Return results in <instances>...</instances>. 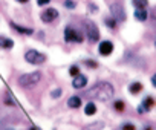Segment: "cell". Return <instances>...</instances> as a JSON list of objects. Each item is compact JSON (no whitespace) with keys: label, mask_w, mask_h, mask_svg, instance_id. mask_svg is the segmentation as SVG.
Returning <instances> with one entry per match:
<instances>
[{"label":"cell","mask_w":156,"mask_h":130,"mask_svg":"<svg viewBox=\"0 0 156 130\" xmlns=\"http://www.w3.org/2000/svg\"><path fill=\"white\" fill-rule=\"evenodd\" d=\"M14 47V41L5 35H0V49H5V51H9Z\"/></svg>","instance_id":"8fae6325"},{"label":"cell","mask_w":156,"mask_h":130,"mask_svg":"<svg viewBox=\"0 0 156 130\" xmlns=\"http://www.w3.org/2000/svg\"><path fill=\"white\" fill-rule=\"evenodd\" d=\"M25 60L29 63V64H44V61H46V55L44 54H41V52H38L37 49H28L26 52H25Z\"/></svg>","instance_id":"3957f363"},{"label":"cell","mask_w":156,"mask_h":130,"mask_svg":"<svg viewBox=\"0 0 156 130\" xmlns=\"http://www.w3.org/2000/svg\"><path fill=\"white\" fill-rule=\"evenodd\" d=\"M9 26H11V29H14V31H17L19 34H22V35H32L34 34V29L32 28H26V26H22V25H19V23H9Z\"/></svg>","instance_id":"30bf717a"},{"label":"cell","mask_w":156,"mask_h":130,"mask_svg":"<svg viewBox=\"0 0 156 130\" xmlns=\"http://www.w3.org/2000/svg\"><path fill=\"white\" fill-rule=\"evenodd\" d=\"M139 106L144 109V112H150V109L154 106V98H153V97H150V95H147V97L142 100V103H141Z\"/></svg>","instance_id":"5bb4252c"},{"label":"cell","mask_w":156,"mask_h":130,"mask_svg":"<svg viewBox=\"0 0 156 130\" xmlns=\"http://www.w3.org/2000/svg\"><path fill=\"white\" fill-rule=\"evenodd\" d=\"M133 16H135V19H136L138 22H145L147 17H148V12H147L145 8H136L135 12H133Z\"/></svg>","instance_id":"4fadbf2b"},{"label":"cell","mask_w":156,"mask_h":130,"mask_svg":"<svg viewBox=\"0 0 156 130\" xmlns=\"http://www.w3.org/2000/svg\"><path fill=\"white\" fill-rule=\"evenodd\" d=\"M28 130H40L38 127H31V128H28Z\"/></svg>","instance_id":"4dcf8cb0"},{"label":"cell","mask_w":156,"mask_h":130,"mask_svg":"<svg viewBox=\"0 0 156 130\" xmlns=\"http://www.w3.org/2000/svg\"><path fill=\"white\" fill-rule=\"evenodd\" d=\"M84 28H86L87 41L89 43H98V40H100V29H98V26L92 20H87V22H84Z\"/></svg>","instance_id":"277c9868"},{"label":"cell","mask_w":156,"mask_h":130,"mask_svg":"<svg viewBox=\"0 0 156 130\" xmlns=\"http://www.w3.org/2000/svg\"><path fill=\"white\" fill-rule=\"evenodd\" d=\"M17 2H19V3H28L29 0H17Z\"/></svg>","instance_id":"f1b7e54d"},{"label":"cell","mask_w":156,"mask_h":130,"mask_svg":"<svg viewBox=\"0 0 156 130\" xmlns=\"http://www.w3.org/2000/svg\"><path fill=\"white\" fill-rule=\"evenodd\" d=\"M113 95H115V89L112 83H107V81H98L86 92L87 98H94L98 101H109L110 98H113Z\"/></svg>","instance_id":"6da1fadb"},{"label":"cell","mask_w":156,"mask_h":130,"mask_svg":"<svg viewBox=\"0 0 156 130\" xmlns=\"http://www.w3.org/2000/svg\"><path fill=\"white\" fill-rule=\"evenodd\" d=\"M154 47H156V40H154Z\"/></svg>","instance_id":"1f68e13d"},{"label":"cell","mask_w":156,"mask_h":130,"mask_svg":"<svg viewBox=\"0 0 156 130\" xmlns=\"http://www.w3.org/2000/svg\"><path fill=\"white\" fill-rule=\"evenodd\" d=\"M110 16L119 23V22H124L126 20V11H124V6L119 3V2H113L110 5Z\"/></svg>","instance_id":"8992f818"},{"label":"cell","mask_w":156,"mask_h":130,"mask_svg":"<svg viewBox=\"0 0 156 130\" xmlns=\"http://www.w3.org/2000/svg\"><path fill=\"white\" fill-rule=\"evenodd\" d=\"M151 84H153V87H156V74L151 77Z\"/></svg>","instance_id":"83f0119b"},{"label":"cell","mask_w":156,"mask_h":130,"mask_svg":"<svg viewBox=\"0 0 156 130\" xmlns=\"http://www.w3.org/2000/svg\"><path fill=\"white\" fill-rule=\"evenodd\" d=\"M121 130H136V128H135V125H133V124H130V122H126V124H122Z\"/></svg>","instance_id":"d4e9b609"},{"label":"cell","mask_w":156,"mask_h":130,"mask_svg":"<svg viewBox=\"0 0 156 130\" xmlns=\"http://www.w3.org/2000/svg\"><path fill=\"white\" fill-rule=\"evenodd\" d=\"M67 107L69 109H80L81 107V97L73 95L67 100Z\"/></svg>","instance_id":"7c38bea8"},{"label":"cell","mask_w":156,"mask_h":130,"mask_svg":"<svg viewBox=\"0 0 156 130\" xmlns=\"http://www.w3.org/2000/svg\"><path fill=\"white\" fill-rule=\"evenodd\" d=\"M40 80H41V72L35 71V72H29V74L20 75L19 80H17V83H19V86L23 87V89H31V87H34Z\"/></svg>","instance_id":"7a4b0ae2"},{"label":"cell","mask_w":156,"mask_h":130,"mask_svg":"<svg viewBox=\"0 0 156 130\" xmlns=\"http://www.w3.org/2000/svg\"><path fill=\"white\" fill-rule=\"evenodd\" d=\"M49 3H51V0H37V5L38 6H46Z\"/></svg>","instance_id":"4316f807"},{"label":"cell","mask_w":156,"mask_h":130,"mask_svg":"<svg viewBox=\"0 0 156 130\" xmlns=\"http://www.w3.org/2000/svg\"><path fill=\"white\" fill-rule=\"evenodd\" d=\"M150 19H151V25L156 28V8L151 11V16H150Z\"/></svg>","instance_id":"484cf974"},{"label":"cell","mask_w":156,"mask_h":130,"mask_svg":"<svg viewBox=\"0 0 156 130\" xmlns=\"http://www.w3.org/2000/svg\"><path fill=\"white\" fill-rule=\"evenodd\" d=\"M97 113V106H95V103H87L86 106H84V115L86 116H92V115H95Z\"/></svg>","instance_id":"2e32d148"},{"label":"cell","mask_w":156,"mask_h":130,"mask_svg":"<svg viewBox=\"0 0 156 130\" xmlns=\"http://www.w3.org/2000/svg\"><path fill=\"white\" fill-rule=\"evenodd\" d=\"M141 90H142V84H141L139 81H133V83H130V86H129V92H130L132 95H138Z\"/></svg>","instance_id":"9a60e30c"},{"label":"cell","mask_w":156,"mask_h":130,"mask_svg":"<svg viewBox=\"0 0 156 130\" xmlns=\"http://www.w3.org/2000/svg\"><path fill=\"white\" fill-rule=\"evenodd\" d=\"M84 38H83V34L80 32V31H76L75 28H72V26H66L64 28V41L66 43H81Z\"/></svg>","instance_id":"5b68a950"},{"label":"cell","mask_w":156,"mask_h":130,"mask_svg":"<svg viewBox=\"0 0 156 130\" xmlns=\"http://www.w3.org/2000/svg\"><path fill=\"white\" fill-rule=\"evenodd\" d=\"M100 128H103V122H94V124H89V125H86L83 130H100Z\"/></svg>","instance_id":"7402d4cb"},{"label":"cell","mask_w":156,"mask_h":130,"mask_svg":"<svg viewBox=\"0 0 156 130\" xmlns=\"http://www.w3.org/2000/svg\"><path fill=\"white\" fill-rule=\"evenodd\" d=\"M80 74V66H78V64H72V66L69 68V75L73 78L75 75H78Z\"/></svg>","instance_id":"44dd1931"},{"label":"cell","mask_w":156,"mask_h":130,"mask_svg":"<svg viewBox=\"0 0 156 130\" xmlns=\"http://www.w3.org/2000/svg\"><path fill=\"white\" fill-rule=\"evenodd\" d=\"M113 43L110 41V40H103V41H100V44H98V54L100 55H103V57H109L112 52H113Z\"/></svg>","instance_id":"ba28073f"},{"label":"cell","mask_w":156,"mask_h":130,"mask_svg":"<svg viewBox=\"0 0 156 130\" xmlns=\"http://www.w3.org/2000/svg\"><path fill=\"white\" fill-rule=\"evenodd\" d=\"M84 66L86 68H89V69H97L98 68V61H95V60H84Z\"/></svg>","instance_id":"ffe728a7"},{"label":"cell","mask_w":156,"mask_h":130,"mask_svg":"<svg viewBox=\"0 0 156 130\" xmlns=\"http://www.w3.org/2000/svg\"><path fill=\"white\" fill-rule=\"evenodd\" d=\"M132 5L135 6V9L136 8H147L148 0H132Z\"/></svg>","instance_id":"ac0fdd59"},{"label":"cell","mask_w":156,"mask_h":130,"mask_svg":"<svg viewBox=\"0 0 156 130\" xmlns=\"http://www.w3.org/2000/svg\"><path fill=\"white\" fill-rule=\"evenodd\" d=\"M104 23H106V26H107L109 29H115L118 22H116V20H115V19L110 16V17H106V19H104Z\"/></svg>","instance_id":"e0dca14e"},{"label":"cell","mask_w":156,"mask_h":130,"mask_svg":"<svg viewBox=\"0 0 156 130\" xmlns=\"http://www.w3.org/2000/svg\"><path fill=\"white\" fill-rule=\"evenodd\" d=\"M142 130H151V127H150V125H145V127H144Z\"/></svg>","instance_id":"f546056e"},{"label":"cell","mask_w":156,"mask_h":130,"mask_svg":"<svg viewBox=\"0 0 156 130\" xmlns=\"http://www.w3.org/2000/svg\"><path fill=\"white\" fill-rule=\"evenodd\" d=\"M58 17V11L55 8H46L40 12V19L43 23H52Z\"/></svg>","instance_id":"52a82bcc"},{"label":"cell","mask_w":156,"mask_h":130,"mask_svg":"<svg viewBox=\"0 0 156 130\" xmlns=\"http://www.w3.org/2000/svg\"><path fill=\"white\" fill-rule=\"evenodd\" d=\"M61 95H63V89H60V87H58V89H54V90L51 92V97H52L54 100H57V98H60Z\"/></svg>","instance_id":"603a6c76"},{"label":"cell","mask_w":156,"mask_h":130,"mask_svg":"<svg viewBox=\"0 0 156 130\" xmlns=\"http://www.w3.org/2000/svg\"><path fill=\"white\" fill-rule=\"evenodd\" d=\"M64 6H66L67 9H73V8L76 6V3L73 2V0H64Z\"/></svg>","instance_id":"cb8c5ba5"},{"label":"cell","mask_w":156,"mask_h":130,"mask_svg":"<svg viewBox=\"0 0 156 130\" xmlns=\"http://www.w3.org/2000/svg\"><path fill=\"white\" fill-rule=\"evenodd\" d=\"M87 86V77L86 75H83V74H78V75H75L73 78H72V87H75V89H84Z\"/></svg>","instance_id":"9c48e42d"},{"label":"cell","mask_w":156,"mask_h":130,"mask_svg":"<svg viewBox=\"0 0 156 130\" xmlns=\"http://www.w3.org/2000/svg\"><path fill=\"white\" fill-rule=\"evenodd\" d=\"M113 109H115L116 112H122V110L126 109L124 101H122V100H115V101H113Z\"/></svg>","instance_id":"d6986e66"}]
</instances>
